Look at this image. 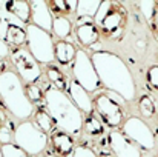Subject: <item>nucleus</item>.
<instances>
[{
	"label": "nucleus",
	"mask_w": 158,
	"mask_h": 157,
	"mask_svg": "<svg viewBox=\"0 0 158 157\" xmlns=\"http://www.w3.org/2000/svg\"><path fill=\"white\" fill-rule=\"evenodd\" d=\"M106 139L115 157H143L141 148L120 131H110Z\"/></svg>",
	"instance_id": "nucleus-11"
},
{
	"label": "nucleus",
	"mask_w": 158,
	"mask_h": 157,
	"mask_svg": "<svg viewBox=\"0 0 158 157\" xmlns=\"http://www.w3.org/2000/svg\"><path fill=\"white\" fill-rule=\"evenodd\" d=\"M49 137L34 122H22L15 126L14 143L19 145L28 156H39L48 146Z\"/></svg>",
	"instance_id": "nucleus-5"
},
{
	"label": "nucleus",
	"mask_w": 158,
	"mask_h": 157,
	"mask_svg": "<svg viewBox=\"0 0 158 157\" xmlns=\"http://www.w3.org/2000/svg\"><path fill=\"white\" fill-rule=\"evenodd\" d=\"M6 28H8V23L3 20V17L0 15V39L2 40H5V37H6Z\"/></svg>",
	"instance_id": "nucleus-33"
},
{
	"label": "nucleus",
	"mask_w": 158,
	"mask_h": 157,
	"mask_svg": "<svg viewBox=\"0 0 158 157\" xmlns=\"http://www.w3.org/2000/svg\"><path fill=\"white\" fill-rule=\"evenodd\" d=\"M2 156L3 157H29L19 145H15V143L2 145Z\"/></svg>",
	"instance_id": "nucleus-28"
},
{
	"label": "nucleus",
	"mask_w": 158,
	"mask_h": 157,
	"mask_svg": "<svg viewBox=\"0 0 158 157\" xmlns=\"http://www.w3.org/2000/svg\"><path fill=\"white\" fill-rule=\"evenodd\" d=\"M72 157H97V154L94 150H91L88 146H78V148H75Z\"/></svg>",
	"instance_id": "nucleus-31"
},
{
	"label": "nucleus",
	"mask_w": 158,
	"mask_h": 157,
	"mask_svg": "<svg viewBox=\"0 0 158 157\" xmlns=\"http://www.w3.org/2000/svg\"><path fill=\"white\" fill-rule=\"evenodd\" d=\"M26 34H28V51L34 55V59L39 62V63H51L54 59H55V54H54V50H55V43L52 42V36L35 26V25H28L26 26Z\"/></svg>",
	"instance_id": "nucleus-6"
},
{
	"label": "nucleus",
	"mask_w": 158,
	"mask_h": 157,
	"mask_svg": "<svg viewBox=\"0 0 158 157\" xmlns=\"http://www.w3.org/2000/svg\"><path fill=\"white\" fill-rule=\"evenodd\" d=\"M31 19H32V25H35L48 33L52 29L54 15L48 2H43V0L31 2Z\"/></svg>",
	"instance_id": "nucleus-12"
},
{
	"label": "nucleus",
	"mask_w": 158,
	"mask_h": 157,
	"mask_svg": "<svg viewBox=\"0 0 158 157\" xmlns=\"http://www.w3.org/2000/svg\"><path fill=\"white\" fill-rule=\"evenodd\" d=\"M68 96L72 100V103L75 105L81 112L92 114V111H94V102H92L89 93L81 85H78L74 79L68 83Z\"/></svg>",
	"instance_id": "nucleus-14"
},
{
	"label": "nucleus",
	"mask_w": 158,
	"mask_h": 157,
	"mask_svg": "<svg viewBox=\"0 0 158 157\" xmlns=\"http://www.w3.org/2000/svg\"><path fill=\"white\" fill-rule=\"evenodd\" d=\"M152 22H154V26H155V31H157V36H158V5H157V8H155V12H154V19H152Z\"/></svg>",
	"instance_id": "nucleus-34"
},
{
	"label": "nucleus",
	"mask_w": 158,
	"mask_h": 157,
	"mask_svg": "<svg viewBox=\"0 0 158 157\" xmlns=\"http://www.w3.org/2000/svg\"><path fill=\"white\" fill-rule=\"evenodd\" d=\"M78 20H80V23L77 25V29H75L78 42L85 48L92 46L100 39V28L94 22H91V20L88 22V19H78Z\"/></svg>",
	"instance_id": "nucleus-15"
},
{
	"label": "nucleus",
	"mask_w": 158,
	"mask_h": 157,
	"mask_svg": "<svg viewBox=\"0 0 158 157\" xmlns=\"http://www.w3.org/2000/svg\"><path fill=\"white\" fill-rule=\"evenodd\" d=\"M140 6L143 9V12L148 15V19H154V12H155V8H157V3L155 2H140Z\"/></svg>",
	"instance_id": "nucleus-30"
},
{
	"label": "nucleus",
	"mask_w": 158,
	"mask_h": 157,
	"mask_svg": "<svg viewBox=\"0 0 158 157\" xmlns=\"http://www.w3.org/2000/svg\"><path fill=\"white\" fill-rule=\"evenodd\" d=\"M94 111L100 116L106 126L109 128H118L124 119V109L117 99H114L110 94L102 93L94 100Z\"/></svg>",
	"instance_id": "nucleus-8"
},
{
	"label": "nucleus",
	"mask_w": 158,
	"mask_h": 157,
	"mask_svg": "<svg viewBox=\"0 0 158 157\" xmlns=\"http://www.w3.org/2000/svg\"><path fill=\"white\" fill-rule=\"evenodd\" d=\"M5 8V11L12 15L19 23H28L31 19V2L25 0H9V2H0Z\"/></svg>",
	"instance_id": "nucleus-16"
},
{
	"label": "nucleus",
	"mask_w": 158,
	"mask_h": 157,
	"mask_svg": "<svg viewBox=\"0 0 158 157\" xmlns=\"http://www.w3.org/2000/svg\"><path fill=\"white\" fill-rule=\"evenodd\" d=\"M35 119H34V123L43 131V133H54L55 131V123H54L51 114L48 112L46 108H39L35 111Z\"/></svg>",
	"instance_id": "nucleus-21"
},
{
	"label": "nucleus",
	"mask_w": 158,
	"mask_h": 157,
	"mask_svg": "<svg viewBox=\"0 0 158 157\" xmlns=\"http://www.w3.org/2000/svg\"><path fill=\"white\" fill-rule=\"evenodd\" d=\"M54 54H55V60L58 62V65L66 66V65L74 63L75 55H77V50H75V46H74L71 42L58 40V42L55 43Z\"/></svg>",
	"instance_id": "nucleus-17"
},
{
	"label": "nucleus",
	"mask_w": 158,
	"mask_h": 157,
	"mask_svg": "<svg viewBox=\"0 0 158 157\" xmlns=\"http://www.w3.org/2000/svg\"><path fill=\"white\" fill-rule=\"evenodd\" d=\"M25 93L29 99V102L34 105V103H40L42 100H45V93L35 85V83H28L25 86Z\"/></svg>",
	"instance_id": "nucleus-26"
},
{
	"label": "nucleus",
	"mask_w": 158,
	"mask_h": 157,
	"mask_svg": "<svg viewBox=\"0 0 158 157\" xmlns=\"http://www.w3.org/2000/svg\"><path fill=\"white\" fill-rule=\"evenodd\" d=\"M127 12L118 2H102V6L95 15V25L105 31L106 36L118 39L126 26Z\"/></svg>",
	"instance_id": "nucleus-4"
},
{
	"label": "nucleus",
	"mask_w": 158,
	"mask_h": 157,
	"mask_svg": "<svg viewBox=\"0 0 158 157\" xmlns=\"http://www.w3.org/2000/svg\"><path fill=\"white\" fill-rule=\"evenodd\" d=\"M52 31L58 39L64 40L66 37L71 36V31H72L71 20L68 17H63V15H55L52 23Z\"/></svg>",
	"instance_id": "nucleus-22"
},
{
	"label": "nucleus",
	"mask_w": 158,
	"mask_h": 157,
	"mask_svg": "<svg viewBox=\"0 0 158 157\" xmlns=\"http://www.w3.org/2000/svg\"><path fill=\"white\" fill-rule=\"evenodd\" d=\"M14 133H15V126L12 125V122L9 120H5L2 129H0V143L2 145H6V143H11L9 140L14 139Z\"/></svg>",
	"instance_id": "nucleus-27"
},
{
	"label": "nucleus",
	"mask_w": 158,
	"mask_h": 157,
	"mask_svg": "<svg viewBox=\"0 0 158 157\" xmlns=\"http://www.w3.org/2000/svg\"><path fill=\"white\" fill-rule=\"evenodd\" d=\"M138 109H140L143 117H146V119L154 117V114H155V102H154V99L151 96H148V94H143L140 97V100H138Z\"/></svg>",
	"instance_id": "nucleus-25"
},
{
	"label": "nucleus",
	"mask_w": 158,
	"mask_h": 157,
	"mask_svg": "<svg viewBox=\"0 0 158 157\" xmlns=\"http://www.w3.org/2000/svg\"><path fill=\"white\" fill-rule=\"evenodd\" d=\"M49 143L57 157H72L75 151V139L71 134L60 129H55L51 134Z\"/></svg>",
	"instance_id": "nucleus-13"
},
{
	"label": "nucleus",
	"mask_w": 158,
	"mask_h": 157,
	"mask_svg": "<svg viewBox=\"0 0 158 157\" xmlns=\"http://www.w3.org/2000/svg\"><path fill=\"white\" fill-rule=\"evenodd\" d=\"M5 42L9 45H14L17 48H22V45H25L28 42V34H26V28H22V23H14L9 22L8 28H6V37Z\"/></svg>",
	"instance_id": "nucleus-18"
},
{
	"label": "nucleus",
	"mask_w": 158,
	"mask_h": 157,
	"mask_svg": "<svg viewBox=\"0 0 158 157\" xmlns=\"http://www.w3.org/2000/svg\"><path fill=\"white\" fill-rule=\"evenodd\" d=\"M97 157H115V156H112L110 153H107V151H102V153H98L97 154Z\"/></svg>",
	"instance_id": "nucleus-35"
},
{
	"label": "nucleus",
	"mask_w": 158,
	"mask_h": 157,
	"mask_svg": "<svg viewBox=\"0 0 158 157\" xmlns=\"http://www.w3.org/2000/svg\"><path fill=\"white\" fill-rule=\"evenodd\" d=\"M72 76L74 80L81 85L88 93H94L100 88V79L95 71L94 62L83 50H77L75 60L72 63Z\"/></svg>",
	"instance_id": "nucleus-7"
},
{
	"label": "nucleus",
	"mask_w": 158,
	"mask_h": 157,
	"mask_svg": "<svg viewBox=\"0 0 158 157\" xmlns=\"http://www.w3.org/2000/svg\"><path fill=\"white\" fill-rule=\"evenodd\" d=\"M8 54H9V45H8L5 40H2V39H0V59L6 57Z\"/></svg>",
	"instance_id": "nucleus-32"
},
{
	"label": "nucleus",
	"mask_w": 158,
	"mask_h": 157,
	"mask_svg": "<svg viewBox=\"0 0 158 157\" xmlns=\"http://www.w3.org/2000/svg\"><path fill=\"white\" fill-rule=\"evenodd\" d=\"M100 6H102V2L98 0H80L77 2L75 14L78 19H92L97 15Z\"/></svg>",
	"instance_id": "nucleus-19"
},
{
	"label": "nucleus",
	"mask_w": 158,
	"mask_h": 157,
	"mask_svg": "<svg viewBox=\"0 0 158 157\" xmlns=\"http://www.w3.org/2000/svg\"><path fill=\"white\" fill-rule=\"evenodd\" d=\"M121 133L134 143H137L141 150L151 151L155 148V136L149 128V125L140 117H129L123 123Z\"/></svg>",
	"instance_id": "nucleus-9"
},
{
	"label": "nucleus",
	"mask_w": 158,
	"mask_h": 157,
	"mask_svg": "<svg viewBox=\"0 0 158 157\" xmlns=\"http://www.w3.org/2000/svg\"><path fill=\"white\" fill-rule=\"evenodd\" d=\"M11 55V62L15 66L19 77L23 79L28 83H35L40 76H42V69H40V63L34 59V55L25 48H14L9 51Z\"/></svg>",
	"instance_id": "nucleus-10"
},
{
	"label": "nucleus",
	"mask_w": 158,
	"mask_h": 157,
	"mask_svg": "<svg viewBox=\"0 0 158 157\" xmlns=\"http://www.w3.org/2000/svg\"><path fill=\"white\" fill-rule=\"evenodd\" d=\"M0 157H3V156H2V146H0Z\"/></svg>",
	"instance_id": "nucleus-39"
},
{
	"label": "nucleus",
	"mask_w": 158,
	"mask_h": 157,
	"mask_svg": "<svg viewBox=\"0 0 158 157\" xmlns=\"http://www.w3.org/2000/svg\"><path fill=\"white\" fill-rule=\"evenodd\" d=\"M146 77H148V83H149L155 91H158V65H154V66H151V68L148 69Z\"/></svg>",
	"instance_id": "nucleus-29"
},
{
	"label": "nucleus",
	"mask_w": 158,
	"mask_h": 157,
	"mask_svg": "<svg viewBox=\"0 0 158 157\" xmlns=\"http://www.w3.org/2000/svg\"><path fill=\"white\" fill-rule=\"evenodd\" d=\"M46 76L49 79V82L54 85V88L60 89L64 93V89H68V85H66V79H64V74L60 71V68L54 66V65H49L46 68Z\"/></svg>",
	"instance_id": "nucleus-23"
},
{
	"label": "nucleus",
	"mask_w": 158,
	"mask_h": 157,
	"mask_svg": "<svg viewBox=\"0 0 158 157\" xmlns=\"http://www.w3.org/2000/svg\"><path fill=\"white\" fill-rule=\"evenodd\" d=\"M5 120H6V119H5V114H3V112L0 111V129H2V126H3V123H5Z\"/></svg>",
	"instance_id": "nucleus-36"
},
{
	"label": "nucleus",
	"mask_w": 158,
	"mask_h": 157,
	"mask_svg": "<svg viewBox=\"0 0 158 157\" xmlns=\"http://www.w3.org/2000/svg\"><path fill=\"white\" fill-rule=\"evenodd\" d=\"M43 157H57L55 154H46V156H43Z\"/></svg>",
	"instance_id": "nucleus-38"
},
{
	"label": "nucleus",
	"mask_w": 158,
	"mask_h": 157,
	"mask_svg": "<svg viewBox=\"0 0 158 157\" xmlns=\"http://www.w3.org/2000/svg\"><path fill=\"white\" fill-rule=\"evenodd\" d=\"M45 106L51 114L55 126L60 131L78 137L83 131V114L72 103L69 96L54 86H48L45 91Z\"/></svg>",
	"instance_id": "nucleus-2"
},
{
	"label": "nucleus",
	"mask_w": 158,
	"mask_h": 157,
	"mask_svg": "<svg viewBox=\"0 0 158 157\" xmlns=\"http://www.w3.org/2000/svg\"><path fill=\"white\" fill-rule=\"evenodd\" d=\"M83 129H85L86 136H89L92 139H97V137L103 136V133H105V126H103L102 120L92 114H88V117L83 120Z\"/></svg>",
	"instance_id": "nucleus-20"
},
{
	"label": "nucleus",
	"mask_w": 158,
	"mask_h": 157,
	"mask_svg": "<svg viewBox=\"0 0 158 157\" xmlns=\"http://www.w3.org/2000/svg\"><path fill=\"white\" fill-rule=\"evenodd\" d=\"M48 5L52 14L55 12L57 15H63V17L77 9V2H71V0H51L48 2Z\"/></svg>",
	"instance_id": "nucleus-24"
},
{
	"label": "nucleus",
	"mask_w": 158,
	"mask_h": 157,
	"mask_svg": "<svg viewBox=\"0 0 158 157\" xmlns=\"http://www.w3.org/2000/svg\"><path fill=\"white\" fill-rule=\"evenodd\" d=\"M91 59L103 86L118 94L126 102L134 100L137 91L134 76L129 66L117 54L109 51H95Z\"/></svg>",
	"instance_id": "nucleus-1"
},
{
	"label": "nucleus",
	"mask_w": 158,
	"mask_h": 157,
	"mask_svg": "<svg viewBox=\"0 0 158 157\" xmlns=\"http://www.w3.org/2000/svg\"><path fill=\"white\" fill-rule=\"evenodd\" d=\"M0 100L17 119L26 120L34 114V105L29 102L22 79L12 71L0 74Z\"/></svg>",
	"instance_id": "nucleus-3"
},
{
	"label": "nucleus",
	"mask_w": 158,
	"mask_h": 157,
	"mask_svg": "<svg viewBox=\"0 0 158 157\" xmlns=\"http://www.w3.org/2000/svg\"><path fill=\"white\" fill-rule=\"evenodd\" d=\"M2 69H3V63H2V62H0V74H2V72H3V71H2Z\"/></svg>",
	"instance_id": "nucleus-37"
}]
</instances>
